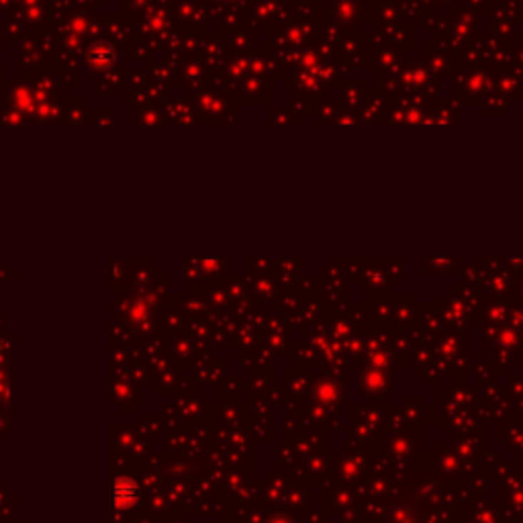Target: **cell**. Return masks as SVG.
I'll return each instance as SVG.
<instances>
[{"label":"cell","mask_w":523,"mask_h":523,"mask_svg":"<svg viewBox=\"0 0 523 523\" xmlns=\"http://www.w3.org/2000/svg\"><path fill=\"white\" fill-rule=\"evenodd\" d=\"M88 62L93 63L94 68H108L115 62V51L108 43H96L90 47L88 51Z\"/></svg>","instance_id":"cell-2"},{"label":"cell","mask_w":523,"mask_h":523,"mask_svg":"<svg viewBox=\"0 0 523 523\" xmlns=\"http://www.w3.org/2000/svg\"><path fill=\"white\" fill-rule=\"evenodd\" d=\"M139 499V487L131 478H117L113 482V505L129 507Z\"/></svg>","instance_id":"cell-1"}]
</instances>
